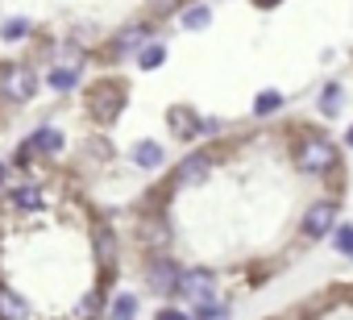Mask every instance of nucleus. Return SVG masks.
Returning <instances> with one entry per match:
<instances>
[{"instance_id":"nucleus-15","label":"nucleus","mask_w":353,"mask_h":320,"mask_svg":"<svg viewBox=\"0 0 353 320\" xmlns=\"http://www.w3.org/2000/svg\"><path fill=\"white\" fill-rule=\"evenodd\" d=\"M162 59H166V50H162V46H145V50H141V67H145V71H154Z\"/></svg>"},{"instance_id":"nucleus-22","label":"nucleus","mask_w":353,"mask_h":320,"mask_svg":"<svg viewBox=\"0 0 353 320\" xmlns=\"http://www.w3.org/2000/svg\"><path fill=\"white\" fill-rule=\"evenodd\" d=\"M254 108H258V112H270V108H279V96H258Z\"/></svg>"},{"instance_id":"nucleus-9","label":"nucleus","mask_w":353,"mask_h":320,"mask_svg":"<svg viewBox=\"0 0 353 320\" xmlns=\"http://www.w3.org/2000/svg\"><path fill=\"white\" fill-rule=\"evenodd\" d=\"M26 150H42V154H59L63 150V137L54 133V129H38L30 141H26Z\"/></svg>"},{"instance_id":"nucleus-24","label":"nucleus","mask_w":353,"mask_h":320,"mask_svg":"<svg viewBox=\"0 0 353 320\" xmlns=\"http://www.w3.org/2000/svg\"><path fill=\"white\" fill-rule=\"evenodd\" d=\"M0 188H5V167H0Z\"/></svg>"},{"instance_id":"nucleus-25","label":"nucleus","mask_w":353,"mask_h":320,"mask_svg":"<svg viewBox=\"0 0 353 320\" xmlns=\"http://www.w3.org/2000/svg\"><path fill=\"white\" fill-rule=\"evenodd\" d=\"M258 5H274V0H258Z\"/></svg>"},{"instance_id":"nucleus-2","label":"nucleus","mask_w":353,"mask_h":320,"mask_svg":"<svg viewBox=\"0 0 353 320\" xmlns=\"http://www.w3.org/2000/svg\"><path fill=\"white\" fill-rule=\"evenodd\" d=\"M121 108H125V88L121 83H100L92 92V117L96 121H117Z\"/></svg>"},{"instance_id":"nucleus-12","label":"nucleus","mask_w":353,"mask_h":320,"mask_svg":"<svg viewBox=\"0 0 353 320\" xmlns=\"http://www.w3.org/2000/svg\"><path fill=\"white\" fill-rule=\"evenodd\" d=\"M75 79H79V71H75V67H59V71H50V88H59V92L75 88Z\"/></svg>"},{"instance_id":"nucleus-11","label":"nucleus","mask_w":353,"mask_h":320,"mask_svg":"<svg viewBox=\"0 0 353 320\" xmlns=\"http://www.w3.org/2000/svg\"><path fill=\"white\" fill-rule=\"evenodd\" d=\"M133 163H137V167H158V163H162V146H158V141H137Z\"/></svg>"},{"instance_id":"nucleus-10","label":"nucleus","mask_w":353,"mask_h":320,"mask_svg":"<svg viewBox=\"0 0 353 320\" xmlns=\"http://www.w3.org/2000/svg\"><path fill=\"white\" fill-rule=\"evenodd\" d=\"M204 175H208V158L204 154H192L188 163L179 167V183H200Z\"/></svg>"},{"instance_id":"nucleus-16","label":"nucleus","mask_w":353,"mask_h":320,"mask_svg":"<svg viewBox=\"0 0 353 320\" xmlns=\"http://www.w3.org/2000/svg\"><path fill=\"white\" fill-rule=\"evenodd\" d=\"M336 108H341V88L332 83V88L320 96V112H336Z\"/></svg>"},{"instance_id":"nucleus-23","label":"nucleus","mask_w":353,"mask_h":320,"mask_svg":"<svg viewBox=\"0 0 353 320\" xmlns=\"http://www.w3.org/2000/svg\"><path fill=\"white\" fill-rule=\"evenodd\" d=\"M158 320H188V316H183V312H162Z\"/></svg>"},{"instance_id":"nucleus-6","label":"nucleus","mask_w":353,"mask_h":320,"mask_svg":"<svg viewBox=\"0 0 353 320\" xmlns=\"http://www.w3.org/2000/svg\"><path fill=\"white\" fill-rule=\"evenodd\" d=\"M0 320H30V303L9 287H0Z\"/></svg>"},{"instance_id":"nucleus-8","label":"nucleus","mask_w":353,"mask_h":320,"mask_svg":"<svg viewBox=\"0 0 353 320\" xmlns=\"http://www.w3.org/2000/svg\"><path fill=\"white\" fill-rule=\"evenodd\" d=\"M170 129H174V137H196L200 121H196L192 108H170Z\"/></svg>"},{"instance_id":"nucleus-13","label":"nucleus","mask_w":353,"mask_h":320,"mask_svg":"<svg viewBox=\"0 0 353 320\" xmlns=\"http://www.w3.org/2000/svg\"><path fill=\"white\" fill-rule=\"evenodd\" d=\"M112 316H117V320H133V316H137V299H133V295H121V299L112 303Z\"/></svg>"},{"instance_id":"nucleus-7","label":"nucleus","mask_w":353,"mask_h":320,"mask_svg":"<svg viewBox=\"0 0 353 320\" xmlns=\"http://www.w3.org/2000/svg\"><path fill=\"white\" fill-rule=\"evenodd\" d=\"M150 283H154V291H179V270L158 258V262L150 266Z\"/></svg>"},{"instance_id":"nucleus-5","label":"nucleus","mask_w":353,"mask_h":320,"mask_svg":"<svg viewBox=\"0 0 353 320\" xmlns=\"http://www.w3.org/2000/svg\"><path fill=\"white\" fill-rule=\"evenodd\" d=\"M332 221H336V204H316V208L303 217V233H307V237H324V233L332 229Z\"/></svg>"},{"instance_id":"nucleus-20","label":"nucleus","mask_w":353,"mask_h":320,"mask_svg":"<svg viewBox=\"0 0 353 320\" xmlns=\"http://www.w3.org/2000/svg\"><path fill=\"white\" fill-rule=\"evenodd\" d=\"M96 250H104V262H112V233L96 237Z\"/></svg>"},{"instance_id":"nucleus-4","label":"nucleus","mask_w":353,"mask_h":320,"mask_svg":"<svg viewBox=\"0 0 353 320\" xmlns=\"http://www.w3.org/2000/svg\"><path fill=\"white\" fill-rule=\"evenodd\" d=\"M179 291L192 295L196 303H212V295H216V279H212V270H188V274H179Z\"/></svg>"},{"instance_id":"nucleus-3","label":"nucleus","mask_w":353,"mask_h":320,"mask_svg":"<svg viewBox=\"0 0 353 320\" xmlns=\"http://www.w3.org/2000/svg\"><path fill=\"white\" fill-rule=\"evenodd\" d=\"M34 88H38V75L30 67H9L0 75V96H9V100H30Z\"/></svg>"},{"instance_id":"nucleus-18","label":"nucleus","mask_w":353,"mask_h":320,"mask_svg":"<svg viewBox=\"0 0 353 320\" xmlns=\"http://www.w3.org/2000/svg\"><path fill=\"white\" fill-rule=\"evenodd\" d=\"M336 250L353 258V229H349V225H341V229H336Z\"/></svg>"},{"instance_id":"nucleus-19","label":"nucleus","mask_w":353,"mask_h":320,"mask_svg":"<svg viewBox=\"0 0 353 320\" xmlns=\"http://www.w3.org/2000/svg\"><path fill=\"white\" fill-rule=\"evenodd\" d=\"M96 308H100V295H92V299H83V303L75 308V320H88V316H92Z\"/></svg>"},{"instance_id":"nucleus-1","label":"nucleus","mask_w":353,"mask_h":320,"mask_svg":"<svg viewBox=\"0 0 353 320\" xmlns=\"http://www.w3.org/2000/svg\"><path fill=\"white\" fill-rule=\"evenodd\" d=\"M295 158H299V167L307 175H324V171L336 167V146L324 141V137H307V141H299V154Z\"/></svg>"},{"instance_id":"nucleus-17","label":"nucleus","mask_w":353,"mask_h":320,"mask_svg":"<svg viewBox=\"0 0 353 320\" xmlns=\"http://www.w3.org/2000/svg\"><path fill=\"white\" fill-rule=\"evenodd\" d=\"M17 204H21V208H42V192H38V188H21V192H17Z\"/></svg>"},{"instance_id":"nucleus-26","label":"nucleus","mask_w":353,"mask_h":320,"mask_svg":"<svg viewBox=\"0 0 353 320\" xmlns=\"http://www.w3.org/2000/svg\"><path fill=\"white\" fill-rule=\"evenodd\" d=\"M349 146H353V129H349Z\"/></svg>"},{"instance_id":"nucleus-14","label":"nucleus","mask_w":353,"mask_h":320,"mask_svg":"<svg viewBox=\"0 0 353 320\" xmlns=\"http://www.w3.org/2000/svg\"><path fill=\"white\" fill-rule=\"evenodd\" d=\"M208 17H212V13L200 5V9H188V13H183V26H188V30H204V26H208Z\"/></svg>"},{"instance_id":"nucleus-21","label":"nucleus","mask_w":353,"mask_h":320,"mask_svg":"<svg viewBox=\"0 0 353 320\" xmlns=\"http://www.w3.org/2000/svg\"><path fill=\"white\" fill-rule=\"evenodd\" d=\"M26 30H30V26H26V21H9V26H5V38H21V34H26Z\"/></svg>"}]
</instances>
